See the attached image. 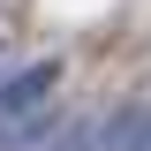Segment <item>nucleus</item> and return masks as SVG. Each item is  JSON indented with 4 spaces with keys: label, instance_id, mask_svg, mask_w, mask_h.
<instances>
[{
    "label": "nucleus",
    "instance_id": "nucleus-2",
    "mask_svg": "<svg viewBox=\"0 0 151 151\" xmlns=\"http://www.w3.org/2000/svg\"><path fill=\"white\" fill-rule=\"evenodd\" d=\"M91 151H151V106H121L91 129Z\"/></svg>",
    "mask_w": 151,
    "mask_h": 151
},
{
    "label": "nucleus",
    "instance_id": "nucleus-1",
    "mask_svg": "<svg viewBox=\"0 0 151 151\" xmlns=\"http://www.w3.org/2000/svg\"><path fill=\"white\" fill-rule=\"evenodd\" d=\"M53 91H60V60H23V68H0V129H8V121H23L30 106H45Z\"/></svg>",
    "mask_w": 151,
    "mask_h": 151
},
{
    "label": "nucleus",
    "instance_id": "nucleus-3",
    "mask_svg": "<svg viewBox=\"0 0 151 151\" xmlns=\"http://www.w3.org/2000/svg\"><path fill=\"white\" fill-rule=\"evenodd\" d=\"M0 53H8V38H0Z\"/></svg>",
    "mask_w": 151,
    "mask_h": 151
}]
</instances>
